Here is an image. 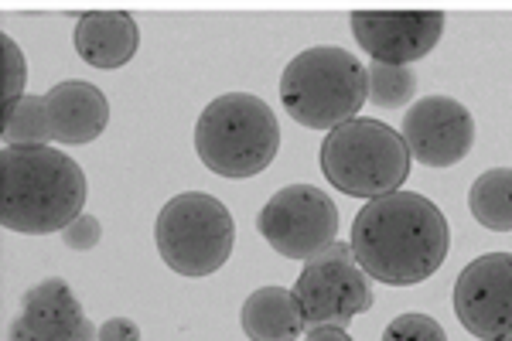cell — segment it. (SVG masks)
Here are the masks:
<instances>
[{
    "label": "cell",
    "instance_id": "1",
    "mask_svg": "<svg viewBox=\"0 0 512 341\" xmlns=\"http://www.w3.org/2000/svg\"><path fill=\"white\" fill-rule=\"evenodd\" d=\"M451 229L444 212L417 191H393L362 205L352 222V253L366 277L414 287L448 260Z\"/></svg>",
    "mask_w": 512,
    "mask_h": 341
},
{
    "label": "cell",
    "instance_id": "2",
    "mask_svg": "<svg viewBox=\"0 0 512 341\" xmlns=\"http://www.w3.org/2000/svg\"><path fill=\"white\" fill-rule=\"evenodd\" d=\"M4 205L0 222L21 236L65 232L86 205V174L48 144H11L0 151Z\"/></svg>",
    "mask_w": 512,
    "mask_h": 341
},
{
    "label": "cell",
    "instance_id": "3",
    "mask_svg": "<svg viewBox=\"0 0 512 341\" xmlns=\"http://www.w3.org/2000/svg\"><path fill=\"white\" fill-rule=\"evenodd\" d=\"M198 161L212 174L243 181L267 171L280 151V123L260 96H216L195 123Z\"/></svg>",
    "mask_w": 512,
    "mask_h": 341
},
{
    "label": "cell",
    "instance_id": "4",
    "mask_svg": "<svg viewBox=\"0 0 512 341\" xmlns=\"http://www.w3.org/2000/svg\"><path fill=\"white\" fill-rule=\"evenodd\" d=\"M369 99L366 65L335 45L308 48L287 62L280 76V103L294 123L308 130H328L349 123Z\"/></svg>",
    "mask_w": 512,
    "mask_h": 341
},
{
    "label": "cell",
    "instance_id": "5",
    "mask_svg": "<svg viewBox=\"0 0 512 341\" xmlns=\"http://www.w3.org/2000/svg\"><path fill=\"white\" fill-rule=\"evenodd\" d=\"M321 174L352 198H383L403 188L410 174V147L403 133L369 116H355L325 137L318 151Z\"/></svg>",
    "mask_w": 512,
    "mask_h": 341
},
{
    "label": "cell",
    "instance_id": "6",
    "mask_svg": "<svg viewBox=\"0 0 512 341\" xmlns=\"http://www.w3.org/2000/svg\"><path fill=\"white\" fill-rule=\"evenodd\" d=\"M154 243L168 270L181 277H212L236 246V222L216 195L185 191L158 212Z\"/></svg>",
    "mask_w": 512,
    "mask_h": 341
},
{
    "label": "cell",
    "instance_id": "7",
    "mask_svg": "<svg viewBox=\"0 0 512 341\" xmlns=\"http://www.w3.org/2000/svg\"><path fill=\"white\" fill-rule=\"evenodd\" d=\"M294 301L301 307V318L308 328H349L352 318L373 307V287L349 243H335L325 253L304 263L301 277L294 284Z\"/></svg>",
    "mask_w": 512,
    "mask_h": 341
},
{
    "label": "cell",
    "instance_id": "8",
    "mask_svg": "<svg viewBox=\"0 0 512 341\" xmlns=\"http://www.w3.org/2000/svg\"><path fill=\"white\" fill-rule=\"evenodd\" d=\"M256 232L284 260L311 263L338 243V209L315 185H287L267 198L256 215Z\"/></svg>",
    "mask_w": 512,
    "mask_h": 341
},
{
    "label": "cell",
    "instance_id": "9",
    "mask_svg": "<svg viewBox=\"0 0 512 341\" xmlns=\"http://www.w3.org/2000/svg\"><path fill=\"white\" fill-rule=\"evenodd\" d=\"M454 314L478 341H512V253H485L458 273Z\"/></svg>",
    "mask_w": 512,
    "mask_h": 341
},
{
    "label": "cell",
    "instance_id": "10",
    "mask_svg": "<svg viewBox=\"0 0 512 341\" xmlns=\"http://www.w3.org/2000/svg\"><path fill=\"white\" fill-rule=\"evenodd\" d=\"M403 140L424 168H454L472 154L475 120L451 96H424L403 116Z\"/></svg>",
    "mask_w": 512,
    "mask_h": 341
},
{
    "label": "cell",
    "instance_id": "11",
    "mask_svg": "<svg viewBox=\"0 0 512 341\" xmlns=\"http://www.w3.org/2000/svg\"><path fill=\"white\" fill-rule=\"evenodd\" d=\"M349 24L362 52L386 65H410L431 55L444 35L441 11H359Z\"/></svg>",
    "mask_w": 512,
    "mask_h": 341
},
{
    "label": "cell",
    "instance_id": "12",
    "mask_svg": "<svg viewBox=\"0 0 512 341\" xmlns=\"http://www.w3.org/2000/svg\"><path fill=\"white\" fill-rule=\"evenodd\" d=\"M14 321L31 341H93L99 335L62 277L38 280L35 287L24 290L21 314Z\"/></svg>",
    "mask_w": 512,
    "mask_h": 341
},
{
    "label": "cell",
    "instance_id": "13",
    "mask_svg": "<svg viewBox=\"0 0 512 341\" xmlns=\"http://www.w3.org/2000/svg\"><path fill=\"white\" fill-rule=\"evenodd\" d=\"M41 96H45L52 140L59 144H93L110 123V99L99 93L93 82L65 79Z\"/></svg>",
    "mask_w": 512,
    "mask_h": 341
},
{
    "label": "cell",
    "instance_id": "14",
    "mask_svg": "<svg viewBox=\"0 0 512 341\" xmlns=\"http://www.w3.org/2000/svg\"><path fill=\"white\" fill-rule=\"evenodd\" d=\"M72 45L82 62L93 69L113 72L123 69L140 48V28L130 14L123 11H93L82 14L72 31Z\"/></svg>",
    "mask_w": 512,
    "mask_h": 341
},
{
    "label": "cell",
    "instance_id": "15",
    "mask_svg": "<svg viewBox=\"0 0 512 341\" xmlns=\"http://www.w3.org/2000/svg\"><path fill=\"white\" fill-rule=\"evenodd\" d=\"M239 324L250 341H297L308 328L294 301V290L277 284H267L246 297Z\"/></svg>",
    "mask_w": 512,
    "mask_h": 341
},
{
    "label": "cell",
    "instance_id": "16",
    "mask_svg": "<svg viewBox=\"0 0 512 341\" xmlns=\"http://www.w3.org/2000/svg\"><path fill=\"white\" fill-rule=\"evenodd\" d=\"M468 209L489 232H512V168H489L472 181Z\"/></svg>",
    "mask_w": 512,
    "mask_h": 341
},
{
    "label": "cell",
    "instance_id": "17",
    "mask_svg": "<svg viewBox=\"0 0 512 341\" xmlns=\"http://www.w3.org/2000/svg\"><path fill=\"white\" fill-rule=\"evenodd\" d=\"M366 76H369V103H376L379 110H403L417 96V76L407 65L369 62Z\"/></svg>",
    "mask_w": 512,
    "mask_h": 341
},
{
    "label": "cell",
    "instance_id": "18",
    "mask_svg": "<svg viewBox=\"0 0 512 341\" xmlns=\"http://www.w3.org/2000/svg\"><path fill=\"white\" fill-rule=\"evenodd\" d=\"M52 127H48L45 96H24L14 110L4 113V147L11 144H48Z\"/></svg>",
    "mask_w": 512,
    "mask_h": 341
},
{
    "label": "cell",
    "instance_id": "19",
    "mask_svg": "<svg viewBox=\"0 0 512 341\" xmlns=\"http://www.w3.org/2000/svg\"><path fill=\"white\" fill-rule=\"evenodd\" d=\"M383 341H448V335H444V328L431 314L407 311L386 324Z\"/></svg>",
    "mask_w": 512,
    "mask_h": 341
},
{
    "label": "cell",
    "instance_id": "20",
    "mask_svg": "<svg viewBox=\"0 0 512 341\" xmlns=\"http://www.w3.org/2000/svg\"><path fill=\"white\" fill-rule=\"evenodd\" d=\"M0 45H4V62H7V86H4V113H7L24 99L28 62H24V52H21L18 41H14L11 35H0Z\"/></svg>",
    "mask_w": 512,
    "mask_h": 341
},
{
    "label": "cell",
    "instance_id": "21",
    "mask_svg": "<svg viewBox=\"0 0 512 341\" xmlns=\"http://www.w3.org/2000/svg\"><path fill=\"white\" fill-rule=\"evenodd\" d=\"M99 239H103V229H99V219H96V215H86V212H82L79 219L62 232V243L69 246V249H76V253H86V249H96V246H99Z\"/></svg>",
    "mask_w": 512,
    "mask_h": 341
},
{
    "label": "cell",
    "instance_id": "22",
    "mask_svg": "<svg viewBox=\"0 0 512 341\" xmlns=\"http://www.w3.org/2000/svg\"><path fill=\"white\" fill-rule=\"evenodd\" d=\"M99 341H140V328L130 318H110L99 328Z\"/></svg>",
    "mask_w": 512,
    "mask_h": 341
},
{
    "label": "cell",
    "instance_id": "23",
    "mask_svg": "<svg viewBox=\"0 0 512 341\" xmlns=\"http://www.w3.org/2000/svg\"><path fill=\"white\" fill-rule=\"evenodd\" d=\"M304 341H352L345 328H332V324H321V328H308Z\"/></svg>",
    "mask_w": 512,
    "mask_h": 341
},
{
    "label": "cell",
    "instance_id": "24",
    "mask_svg": "<svg viewBox=\"0 0 512 341\" xmlns=\"http://www.w3.org/2000/svg\"><path fill=\"white\" fill-rule=\"evenodd\" d=\"M7 341H31L28 335L21 331V324L18 321H11V328H7Z\"/></svg>",
    "mask_w": 512,
    "mask_h": 341
}]
</instances>
